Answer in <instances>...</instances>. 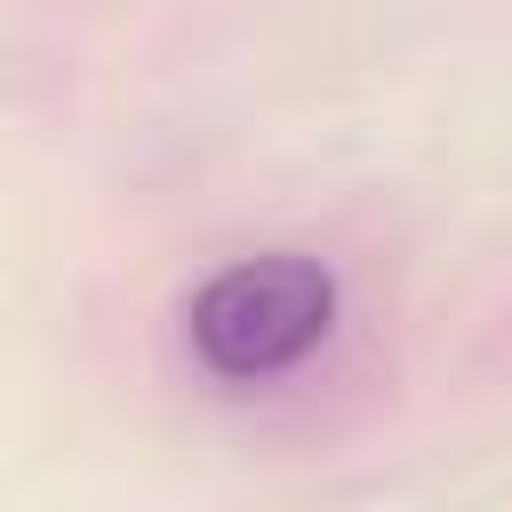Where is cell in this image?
<instances>
[{
	"label": "cell",
	"mask_w": 512,
	"mask_h": 512,
	"mask_svg": "<svg viewBox=\"0 0 512 512\" xmlns=\"http://www.w3.org/2000/svg\"><path fill=\"white\" fill-rule=\"evenodd\" d=\"M344 288L304 248H256L216 264L184 296V344L216 384H272L336 336Z\"/></svg>",
	"instance_id": "6da1fadb"
}]
</instances>
